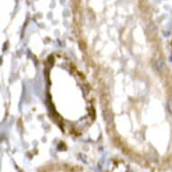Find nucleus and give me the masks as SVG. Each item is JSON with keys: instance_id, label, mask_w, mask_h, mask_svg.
I'll return each mask as SVG.
<instances>
[{"instance_id": "nucleus-1", "label": "nucleus", "mask_w": 172, "mask_h": 172, "mask_svg": "<svg viewBox=\"0 0 172 172\" xmlns=\"http://www.w3.org/2000/svg\"><path fill=\"white\" fill-rule=\"evenodd\" d=\"M49 94L52 107L63 127L79 133L90 124L93 112L85 81L70 62L55 59L50 70Z\"/></svg>"}]
</instances>
